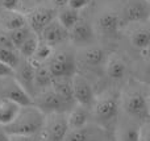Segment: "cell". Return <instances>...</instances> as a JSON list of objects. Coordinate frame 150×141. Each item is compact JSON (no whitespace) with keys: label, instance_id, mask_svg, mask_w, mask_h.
Listing matches in <instances>:
<instances>
[{"label":"cell","instance_id":"1","mask_svg":"<svg viewBox=\"0 0 150 141\" xmlns=\"http://www.w3.org/2000/svg\"><path fill=\"white\" fill-rule=\"evenodd\" d=\"M120 111L125 116L145 123L149 119V92L148 87L137 82H130L120 92Z\"/></svg>","mask_w":150,"mask_h":141},{"label":"cell","instance_id":"2","mask_svg":"<svg viewBox=\"0 0 150 141\" xmlns=\"http://www.w3.org/2000/svg\"><path fill=\"white\" fill-rule=\"evenodd\" d=\"M44 121L45 113L30 104L21 107L16 118L3 128L7 135H41Z\"/></svg>","mask_w":150,"mask_h":141},{"label":"cell","instance_id":"3","mask_svg":"<svg viewBox=\"0 0 150 141\" xmlns=\"http://www.w3.org/2000/svg\"><path fill=\"white\" fill-rule=\"evenodd\" d=\"M91 118L99 124H108L120 113V92L108 91L101 92L96 96L90 108Z\"/></svg>","mask_w":150,"mask_h":141},{"label":"cell","instance_id":"4","mask_svg":"<svg viewBox=\"0 0 150 141\" xmlns=\"http://www.w3.org/2000/svg\"><path fill=\"white\" fill-rule=\"evenodd\" d=\"M45 66L54 78H71L78 71V63L75 53L65 47H55L49 58L45 62Z\"/></svg>","mask_w":150,"mask_h":141},{"label":"cell","instance_id":"5","mask_svg":"<svg viewBox=\"0 0 150 141\" xmlns=\"http://www.w3.org/2000/svg\"><path fill=\"white\" fill-rule=\"evenodd\" d=\"M92 25L96 36L104 37V38H113L124 28L119 11L112 8L111 5H103L101 9L96 12L92 20Z\"/></svg>","mask_w":150,"mask_h":141},{"label":"cell","instance_id":"6","mask_svg":"<svg viewBox=\"0 0 150 141\" xmlns=\"http://www.w3.org/2000/svg\"><path fill=\"white\" fill-rule=\"evenodd\" d=\"M119 7V15L122 26L133 24H141L149 21V1L146 0H121Z\"/></svg>","mask_w":150,"mask_h":141},{"label":"cell","instance_id":"7","mask_svg":"<svg viewBox=\"0 0 150 141\" xmlns=\"http://www.w3.org/2000/svg\"><path fill=\"white\" fill-rule=\"evenodd\" d=\"M96 38L98 36L95 33L92 21L82 16L76 21V24L69 30V44H71L76 49L95 44Z\"/></svg>","mask_w":150,"mask_h":141},{"label":"cell","instance_id":"8","mask_svg":"<svg viewBox=\"0 0 150 141\" xmlns=\"http://www.w3.org/2000/svg\"><path fill=\"white\" fill-rule=\"evenodd\" d=\"M69 131L66 112H52L45 115L41 136L47 141H62Z\"/></svg>","mask_w":150,"mask_h":141},{"label":"cell","instance_id":"9","mask_svg":"<svg viewBox=\"0 0 150 141\" xmlns=\"http://www.w3.org/2000/svg\"><path fill=\"white\" fill-rule=\"evenodd\" d=\"M32 99H33V106H36L45 115L52 112H67L69 111L67 106L63 103V100L52 86L41 91H37Z\"/></svg>","mask_w":150,"mask_h":141},{"label":"cell","instance_id":"10","mask_svg":"<svg viewBox=\"0 0 150 141\" xmlns=\"http://www.w3.org/2000/svg\"><path fill=\"white\" fill-rule=\"evenodd\" d=\"M24 16H25L26 24L29 25V28L34 33L38 34L50 21H53L57 17V9L52 4H40L34 5L29 11H26Z\"/></svg>","mask_w":150,"mask_h":141},{"label":"cell","instance_id":"11","mask_svg":"<svg viewBox=\"0 0 150 141\" xmlns=\"http://www.w3.org/2000/svg\"><path fill=\"white\" fill-rule=\"evenodd\" d=\"M0 98L12 100L17 103L20 107L33 104L32 96L18 84V82L13 78V75L0 78Z\"/></svg>","mask_w":150,"mask_h":141},{"label":"cell","instance_id":"12","mask_svg":"<svg viewBox=\"0 0 150 141\" xmlns=\"http://www.w3.org/2000/svg\"><path fill=\"white\" fill-rule=\"evenodd\" d=\"M107 55H108L107 50L98 44H91L88 46L76 49V53H75L78 65L82 63V65L87 66L90 69L103 67L104 62L107 60Z\"/></svg>","mask_w":150,"mask_h":141},{"label":"cell","instance_id":"13","mask_svg":"<svg viewBox=\"0 0 150 141\" xmlns=\"http://www.w3.org/2000/svg\"><path fill=\"white\" fill-rule=\"evenodd\" d=\"M71 84H73V95L75 103L91 108L93 99H95V91H93L91 82L86 78V75L76 71L71 77Z\"/></svg>","mask_w":150,"mask_h":141},{"label":"cell","instance_id":"14","mask_svg":"<svg viewBox=\"0 0 150 141\" xmlns=\"http://www.w3.org/2000/svg\"><path fill=\"white\" fill-rule=\"evenodd\" d=\"M38 38L55 49L69 44V30L62 26L57 18H54L38 33Z\"/></svg>","mask_w":150,"mask_h":141},{"label":"cell","instance_id":"15","mask_svg":"<svg viewBox=\"0 0 150 141\" xmlns=\"http://www.w3.org/2000/svg\"><path fill=\"white\" fill-rule=\"evenodd\" d=\"M34 69H36V63L26 58H21L18 65L13 69V78L32 98L36 92L34 91Z\"/></svg>","mask_w":150,"mask_h":141},{"label":"cell","instance_id":"16","mask_svg":"<svg viewBox=\"0 0 150 141\" xmlns=\"http://www.w3.org/2000/svg\"><path fill=\"white\" fill-rule=\"evenodd\" d=\"M132 29H130L129 34H128V40H129L132 47L144 54V57L148 58V49L150 44V29L148 26V23H141V24H133Z\"/></svg>","mask_w":150,"mask_h":141},{"label":"cell","instance_id":"17","mask_svg":"<svg viewBox=\"0 0 150 141\" xmlns=\"http://www.w3.org/2000/svg\"><path fill=\"white\" fill-rule=\"evenodd\" d=\"M103 69L107 78L113 82L122 81L128 73V65L125 62V60L122 57H120L119 54H115V53L107 55Z\"/></svg>","mask_w":150,"mask_h":141},{"label":"cell","instance_id":"18","mask_svg":"<svg viewBox=\"0 0 150 141\" xmlns=\"http://www.w3.org/2000/svg\"><path fill=\"white\" fill-rule=\"evenodd\" d=\"M141 125L142 123L128 118L117 121L116 140L117 141H141Z\"/></svg>","mask_w":150,"mask_h":141},{"label":"cell","instance_id":"19","mask_svg":"<svg viewBox=\"0 0 150 141\" xmlns=\"http://www.w3.org/2000/svg\"><path fill=\"white\" fill-rule=\"evenodd\" d=\"M69 129H76L88 125L91 120V111L88 107L75 103L73 107L66 112Z\"/></svg>","mask_w":150,"mask_h":141},{"label":"cell","instance_id":"20","mask_svg":"<svg viewBox=\"0 0 150 141\" xmlns=\"http://www.w3.org/2000/svg\"><path fill=\"white\" fill-rule=\"evenodd\" d=\"M26 25L25 16L20 11H8L0 8V29L5 32Z\"/></svg>","mask_w":150,"mask_h":141},{"label":"cell","instance_id":"21","mask_svg":"<svg viewBox=\"0 0 150 141\" xmlns=\"http://www.w3.org/2000/svg\"><path fill=\"white\" fill-rule=\"evenodd\" d=\"M52 87L55 90L59 98L63 100L67 108L70 110L75 104L74 95H73V84H71V78H54L53 79Z\"/></svg>","mask_w":150,"mask_h":141},{"label":"cell","instance_id":"22","mask_svg":"<svg viewBox=\"0 0 150 141\" xmlns=\"http://www.w3.org/2000/svg\"><path fill=\"white\" fill-rule=\"evenodd\" d=\"M53 83V77L45 63H36L34 69V91H41L44 89L50 87ZM34 92V94H36Z\"/></svg>","mask_w":150,"mask_h":141},{"label":"cell","instance_id":"23","mask_svg":"<svg viewBox=\"0 0 150 141\" xmlns=\"http://www.w3.org/2000/svg\"><path fill=\"white\" fill-rule=\"evenodd\" d=\"M20 108L21 107L17 103L4 99V98H0V125L4 127L7 124H9L16 118Z\"/></svg>","mask_w":150,"mask_h":141},{"label":"cell","instance_id":"24","mask_svg":"<svg viewBox=\"0 0 150 141\" xmlns=\"http://www.w3.org/2000/svg\"><path fill=\"white\" fill-rule=\"evenodd\" d=\"M55 18L62 24V26H65L67 30H70L80 18V11L74 9L69 5H65V7L57 9V17Z\"/></svg>","mask_w":150,"mask_h":141},{"label":"cell","instance_id":"25","mask_svg":"<svg viewBox=\"0 0 150 141\" xmlns=\"http://www.w3.org/2000/svg\"><path fill=\"white\" fill-rule=\"evenodd\" d=\"M38 34L32 32L29 34V37L20 45V47L17 49V53L20 54L21 58H26V60H30L34 54V50H36L37 45H38Z\"/></svg>","mask_w":150,"mask_h":141},{"label":"cell","instance_id":"26","mask_svg":"<svg viewBox=\"0 0 150 141\" xmlns=\"http://www.w3.org/2000/svg\"><path fill=\"white\" fill-rule=\"evenodd\" d=\"M32 32L33 30H32V29L29 28V25L26 24V25L20 26V28H16V29H13V30L7 32V33H8V36H9V40H11V42H12L13 47L17 50L18 47H20V45L28 38L29 34H30Z\"/></svg>","mask_w":150,"mask_h":141},{"label":"cell","instance_id":"27","mask_svg":"<svg viewBox=\"0 0 150 141\" xmlns=\"http://www.w3.org/2000/svg\"><path fill=\"white\" fill-rule=\"evenodd\" d=\"M20 60H21V57L17 53V50L0 46V62H3L7 66H9V67L15 69L16 66L18 65Z\"/></svg>","mask_w":150,"mask_h":141},{"label":"cell","instance_id":"28","mask_svg":"<svg viewBox=\"0 0 150 141\" xmlns=\"http://www.w3.org/2000/svg\"><path fill=\"white\" fill-rule=\"evenodd\" d=\"M54 52V47L50 46V45L45 44L44 41L40 40L38 41V45H37L36 50H34V54L33 57L30 58L34 63H45L46 60L52 55V53Z\"/></svg>","mask_w":150,"mask_h":141},{"label":"cell","instance_id":"29","mask_svg":"<svg viewBox=\"0 0 150 141\" xmlns=\"http://www.w3.org/2000/svg\"><path fill=\"white\" fill-rule=\"evenodd\" d=\"M62 141H91V131L87 125L76 129H69Z\"/></svg>","mask_w":150,"mask_h":141},{"label":"cell","instance_id":"30","mask_svg":"<svg viewBox=\"0 0 150 141\" xmlns=\"http://www.w3.org/2000/svg\"><path fill=\"white\" fill-rule=\"evenodd\" d=\"M8 141H41V135H8Z\"/></svg>","mask_w":150,"mask_h":141},{"label":"cell","instance_id":"31","mask_svg":"<svg viewBox=\"0 0 150 141\" xmlns=\"http://www.w3.org/2000/svg\"><path fill=\"white\" fill-rule=\"evenodd\" d=\"M23 0H0V8L8 11H20Z\"/></svg>","mask_w":150,"mask_h":141},{"label":"cell","instance_id":"32","mask_svg":"<svg viewBox=\"0 0 150 141\" xmlns=\"http://www.w3.org/2000/svg\"><path fill=\"white\" fill-rule=\"evenodd\" d=\"M92 0H67V5L74 9L78 11H83L84 8H87L91 4Z\"/></svg>","mask_w":150,"mask_h":141},{"label":"cell","instance_id":"33","mask_svg":"<svg viewBox=\"0 0 150 141\" xmlns=\"http://www.w3.org/2000/svg\"><path fill=\"white\" fill-rule=\"evenodd\" d=\"M13 75V69L7 66L5 63L0 62V78H4V77H11Z\"/></svg>","mask_w":150,"mask_h":141},{"label":"cell","instance_id":"34","mask_svg":"<svg viewBox=\"0 0 150 141\" xmlns=\"http://www.w3.org/2000/svg\"><path fill=\"white\" fill-rule=\"evenodd\" d=\"M49 1L55 9H59V8L67 5V0H49Z\"/></svg>","mask_w":150,"mask_h":141},{"label":"cell","instance_id":"35","mask_svg":"<svg viewBox=\"0 0 150 141\" xmlns=\"http://www.w3.org/2000/svg\"><path fill=\"white\" fill-rule=\"evenodd\" d=\"M0 141H8V135L5 133L3 125H0Z\"/></svg>","mask_w":150,"mask_h":141},{"label":"cell","instance_id":"36","mask_svg":"<svg viewBox=\"0 0 150 141\" xmlns=\"http://www.w3.org/2000/svg\"><path fill=\"white\" fill-rule=\"evenodd\" d=\"M99 1H100L101 4H104V5H111V4H113V3L121 1V0H99Z\"/></svg>","mask_w":150,"mask_h":141},{"label":"cell","instance_id":"37","mask_svg":"<svg viewBox=\"0 0 150 141\" xmlns=\"http://www.w3.org/2000/svg\"><path fill=\"white\" fill-rule=\"evenodd\" d=\"M33 3V7L34 5H40V4H46L45 1H49V0H30Z\"/></svg>","mask_w":150,"mask_h":141},{"label":"cell","instance_id":"38","mask_svg":"<svg viewBox=\"0 0 150 141\" xmlns=\"http://www.w3.org/2000/svg\"><path fill=\"white\" fill-rule=\"evenodd\" d=\"M146 1H149V0H146Z\"/></svg>","mask_w":150,"mask_h":141}]
</instances>
